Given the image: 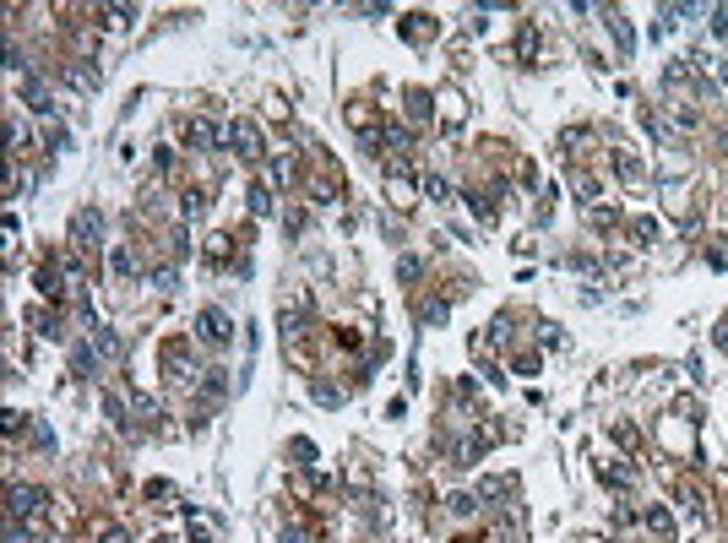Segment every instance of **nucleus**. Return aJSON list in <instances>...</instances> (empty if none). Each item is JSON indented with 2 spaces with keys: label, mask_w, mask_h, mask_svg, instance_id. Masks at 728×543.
Returning a JSON list of instances; mask_svg holds the SVG:
<instances>
[{
  "label": "nucleus",
  "mask_w": 728,
  "mask_h": 543,
  "mask_svg": "<svg viewBox=\"0 0 728 543\" xmlns=\"http://www.w3.org/2000/svg\"><path fill=\"white\" fill-rule=\"evenodd\" d=\"M228 141H234L239 158H261V130H255L251 120H234V126H228Z\"/></svg>",
  "instance_id": "1"
},
{
  "label": "nucleus",
  "mask_w": 728,
  "mask_h": 543,
  "mask_svg": "<svg viewBox=\"0 0 728 543\" xmlns=\"http://www.w3.org/2000/svg\"><path fill=\"white\" fill-rule=\"evenodd\" d=\"M196 331H201L207 343H228V337H234V320H228V316L218 310V304H212V310H201V320H196Z\"/></svg>",
  "instance_id": "2"
},
{
  "label": "nucleus",
  "mask_w": 728,
  "mask_h": 543,
  "mask_svg": "<svg viewBox=\"0 0 728 543\" xmlns=\"http://www.w3.org/2000/svg\"><path fill=\"white\" fill-rule=\"evenodd\" d=\"M71 234H76L82 245H98V234H103V212H93V207H82V212L71 218Z\"/></svg>",
  "instance_id": "3"
},
{
  "label": "nucleus",
  "mask_w": 728,
  "mask_h": 543,
  "mask_svg": "<svg viewBox=\"0 0 728 543\" xmlns=\"http://www.w3.org/2000/svg\"><path fill=\"white\" fill-rule=\"evenodd\" d=\"M38 506H44V494H38V489H28V483H17V489H11V522H22V516L38 511Z\"/></svg>",
  "instance_id": "4"
},
{
  "label": "nucleus",
  "mask_w": 728,
  "mask_h": 543,
  "mask_svg": "<svg viewBox=\"0 0 728 543\" xmlns=\"http://www.w3.org/2000/svg\"><path fill=\"white\" fill-rule=\"evenodd\" d=\"M190 141H196V147H218L223 130H218V126H207V120H190Z\"/></svg>",
  "instance_id": "5"
},
{
  "label": "nucleus",
  "mask_w": 728,
  "mask_h": 543,
  "mask_svg": "<svg viewBox=\"0 0 728 543\" xmlns=\"http://www.w3.org/2000/svg\"><path fill=\"white\" fill-rule=\"evenodd\" d=\"M403 33H408L413 44H418V38H435V17H408V28H403Z\"/></svg>",
  "instance_id": "6"
},
{
  "label": "nucleus",
  "mask_w": 728,
  "mask_h": 543,
  "mask_svg": "<svg viewBox=\"0 0 728 543\" xmlns=\"http://www.w3.org/2000/svg\"><path fill=\"white\" fill-rule=\"evenodd\" d=\"M647 527H652L658 538H674V522H668V511H647Z\"/></svg>",
  "instance_id": "7"
},
{
  "label": "nucleus",
  "mask_w": 728,
  "mask_h": 543,
  "mask_svg": "<svg viewBox=\"0 0 728 543\" xmlns=\"http://www.w3.org/2000/svg\"><path fill=\"white\" fill-rule=\"evenodd\" d=\"M631 234L641 239V245H652V239H658V223H652V218H636V223H631Z\"/></svg>",
  "instance_id": "8"
},
{
  "label": "nucleus",
  "mask_w": 728,
  "mask_h": 543,
  "mask_svg": "<svg viewBox=\"0 0 728 543\" xmlns=\"http://www.w3.org/2000/svg\"><path fill=\"white\" fill-rule=\"evenodd\" d=\"M424 191L435 196V201H451V185H446V180H435V174H430V180H424Z\"/></svg>",
  "instance_id": "9"
},
{
  "label": "nucleus",
  "mask_w": 728,
  "mask_h": 543,
  "mask_svg": "<svg viewBox=\"0 0 728 543\" xmlns=\"http://www.w3.org/2000/svg\"><path fill=\"white\" fill-rule=\"evenodd\" d=\"M109 266H115V272H136V261H130V250H115V256H109Z\"/></svg>",
  "instance_id": "10"
},
{
  "label": "nucleus",
  "mask_w": 728,
  "mask_h": 543,
  "mask_svg": "<svg viewBox=\"0 0 728 543\" xmlns=\"http://www.w3.org/2000/svg\"><path fill=\"white\" fill-rule=\"evenodd\" d=\"M397 277H403V283H413V277H418V256H403V266H397Z\"/></svg>",
  "instance_id": "11"
},
{
  "label": "nucleus",
  "mask_w": 728,
  "mask_h": 543,
  "mask_svg": "<svg viewBox=\"0 0 728 543\" xmlns=\"http://www.w3.org/2000/svg\"><path fill=\"white\" fill-rule=\"evenodd\" d=\"M620 174H625V180H641V169H636L631 153H620Z\"/></svg>",
  "instance_id": "12"
}]
</instances>
